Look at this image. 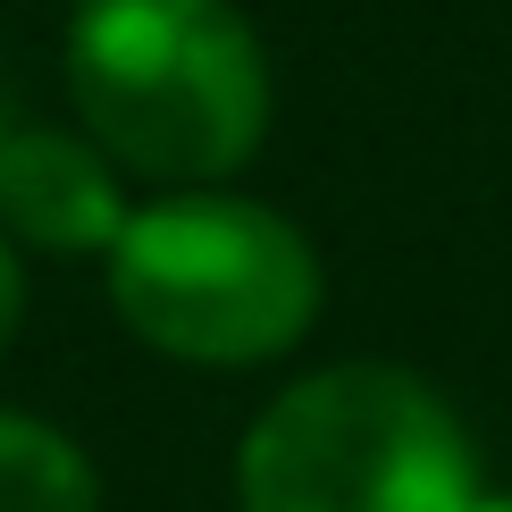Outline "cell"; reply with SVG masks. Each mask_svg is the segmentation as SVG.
<instances>
[{
  "mask_svg": "<svg viewBox=\"0 0 512 512\" xmlns=\"http://www.w3.org/2000/svg\"><path fill=\"white\" fill-rule=\"evenodd\" d=\"M68 93L101 152L160 185L244 168L269 126L261 42L227 0H76Z\"/></svg>",
  "mask_w": 512,
  "mask_h": 512,
  "instance_id": "cell-1",
  "label": "cell"
},
{
  "mask_svg": "<svg viewBox=\"0 0 512 512\" xmlns=\"http://www.w3.org/2000/svg\"><path fill=\"white\" fill-rule=\"evenodd\" d=\"M236 487L244 512H471L479 462L445 395L412 370L345 361L252 420Z\"/></svg>",
  "mask_w": 512,
  "mask_h": 512,
  "instance_id": "cell-2",
  "label": "cell"
},
{
  "mask_svg": "<svg viewBox=\"0 0 512 512\" xmlns=\"http://www.w3.org/2000/svg\"><path fill=\"white\" fill-rule=\"evenodd\" d=\"M110 294L126 328L177 361H269L311 328L319 261L261 202L177 194L118 227Z\"/></svg>",
  "mask_w": 512,
  "mask_h": 512,
  "instance_id": "cell-3",
  "label": "cell"
},
{
  "mask_svg": "<svg viewBox=\"0 0 512 512\" xmlns=\"http://www.w3.org/2000/svg\"><path fill=\"white\" fill-rule=\"evenodd\" d=\"M135 219L110 177V160L76 135L51 126H9L0 135V227L42 252H93L118 244V227Z\"/></svg>",
  "mask_w": 512,
  "mask_h": 512,
  "instance_id": "cell-4",
  "label": "cell"
},
{
  "mask_svg": "<svg viewBox=\"0 0 512 512\" xmlns=\"http://www.w3.org/2000/svg\"><path fill=\"white\" fill-rule=\"evenodd\" d=\"M0 512H101V487L59 429L0 412Z\"/></svg>",
  "mask_w": 512,
  "mask_h": 512,
  "instance_id": "cell-5",
  "label": "cell"
},
{
  "mask_svg": "<svg viewBox=\"0 0 512 512\" xmlns=\"http://www.w3.org/2000/svg\"><path fill=\"white\" fill-rule=\"evenodd\" d=\"M17 311H26V277H17V252L0 244V345L17 336Z\"/></svg>",
  "mask_w": 512,
  "mask_h": 512,
  "instance_id": "cell-6",
  "label": "cell"
},
{
  "mask_svg": "<svg viewBox=\"0 0 512 512\" xmlns=\"http://www.w3.org/2000/svg\"><path fill=\"white\" fill-rule=\"evenodd\" d=\"M471 512H512V496H479V504H471Z\"/></svg>",
  "mask_w": 512,
  "mask_h": 512,
  "instance_id": "cell-7",
  "label": "cell"
},
{
  "mask_svg": "<svg viewBox=\"0 0 512 512\" xmlns=\"http://www.w3.org/2000/svg\"><path fill=\"white\" fill-rule=\"evenodd\" d=\"M0 135H9V126H0Z\"/></svg>",
  "mask_w": 512,
  "mask_h": 512,
  "instance_id": "cell-8",
  "label": "cell"
}]
</instances>
